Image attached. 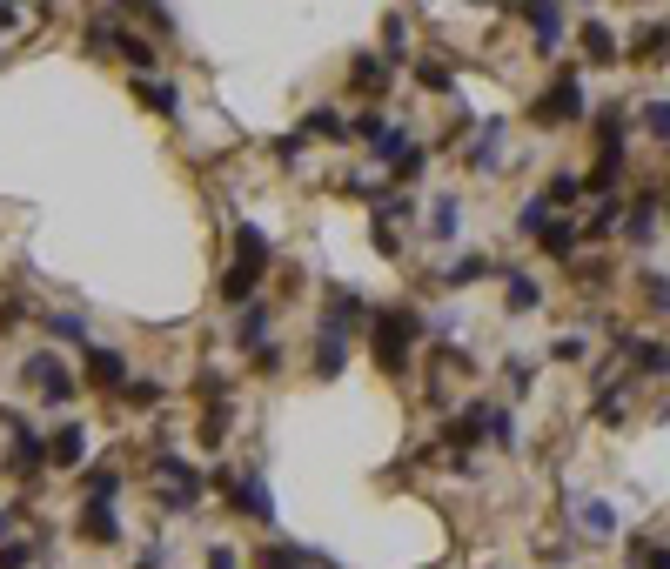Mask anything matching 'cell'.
I'll use <instances>...</instances> for the list:
<instances>
[{"label": "cell", "instance_id": "cell-1", "mask_svg": "<svg viewBox=\"0 0 670 569\" xmlns=\"http://www.w3.org/2000/svg\"><path fill=\"white\" fill-rule=\"evenodd\" d=\"M429 335V315L423 308H409V302H396V308H376V322H369V349H376V369L382 375H402L409 369V349Z\"/></svg>", "mask_w": 670, "mask_h": 569}, {"label": "cell", "instance_id": "cell-2", "mask_svg": "<svg viewBox=\"0 0 670 569\" xmlns=\"http://www.w3.org/2000/svg\"><path fill=\"white\" fill-rule=\"evenodd\" d=\"M262 275H268V235L255 228V221H235V268L222 275V302L248 308L255 288H262Z\"/></svg>", "mask_w": 670, "mask_h": 569}, {"label": "cell", "instance_id": "cell-3", "mask_svg": "<svg viewBox=\"0 0 670 569\" xmlns=\"http://www.w3.org/2000/svg\"><path fill=\"white\" fill-rule=\"evenodd\" d=\"M536 128H570V121H583V81H577V67H563L557 81L543 88V101L530 108Z\"/></svg>", "mask_w": 670, "mask_h": 569}, {"label": "cell", "instance_id": "cell-4", "mask_svg": "<svg viewBox=\"0 0 670 569\" xmlns=\"http://www.w3.org/2000/svg\"><path fill=\"white\" fill-rule=\"evenodd\" d=\"M222 496L235 516H248V523H275V496H268V482L255 476V469H222Z\"/></svg>", "mask_w": 670, "mask_h": 569}, {"label": "cell", "instance_id": "cell-5", "mask_svg": "<svg viewBox=\"0 0 670 569\" xmlns=\"http://www.w3.org/2000/svg\"><path fill=\"white\" fill-rule=\"evenodd\" d=\"M7 469L27 482V489H41V469H47V436L34 429V422H14V456H7Z\"/></svg>", "mask_w": 670, "mask_h": 569}, {"label": "cell", "instance_id": "cell-6", "mask_svg": "<svg viewBox=\"0 0 670 569\" xmlns=\"http://www.w3.org/2000/svg\"><path fill=\"white\" fill-rule=\"evenodd\" d=\"M503 134H510L503 114L476 128V141H469V175H496V168H503Z\"/></svg>", "mask_w": 670, "mask_h": 569}, {"label": "cell", "instance_id": "cell-7", "mask_svg": "<svg viewBox=\"0 0 670 569\" xmlns=\"http://www.w3.org/2000/svg\"><path fill=\"white\" fill-rule=\"evenodd\" d=\"M21 375H34V389H41L54 409H61V402H74V375H67L47 349H41V355H27V369H21Z\"/></svg>", "mask_w": 670, "mask_h": 569}, {"label": "cell", "instance_id": "cell-8", "mask_svg": "<svg viewBox=\"0 0 670 569\" xmlns=\"http://www.w3.org/2000/svg\"><path fill=\"white\" fill-rule=\"evenodd\" d=\"M510 7L536 27V47H543V54L563 41V7H557V0H510Z\"/></svg>", "mask_w": 670, "mask_h": 569}, {"label": "cell", "instance_id": "cell-9", "mask_svg": "<svg viewBox=\"0 0 670 569\" xmlns=\"http://www.w3.org/2000/svg\"><path fill=\"white\" fill-rule=\"evenodd\" d=\"M657 215H664V195H637L624 208V241L630 248H650V241H657Z\"/></svg>", "mask_w": 670, "mask_h": 569}, {"label": "cell", "instance_id": "cell-10", "mask_svg": "<svg viewBox=\"0 0 670 569\" xmlns=\"http://www.w3.org/2000/svg\"><path fill=\"white\" fill-rule=\"evenodd\" d=\"M630 61H637V67H664L670 61V27L664 21H644L637 34H630Z\"/></svg>", "mask_w": 670, "mask_h": 569}, {"label": "cell", "instance_id": "cell-11", "mask_svg": "<svg viewBox=\"0 0 670 569\" xmlns=\"http://www.w3.org/2000/svg\"><path fill=\"white\" fill-rule=\"evenodd\" d=\"M81 456H88V429H81V422H61V429L47 436V462H54V469H81Z\"/></svg>", "mask_w": 670, "mask_h": 569}, {"label": "cell", "instance_id": "cell-12", "mask_svg": "<svg viewBox=\"0 0 670 569\" xmlns=\"http://www.w3.org/2000/svg\"><path fill=\"white\" fill-rule=\"evenodd\" d=\"M74 529H81V536H88L94 549L121 543V523H114V503H81V516H74Z\"/></svg>", "mask_w": 670, "mask_h": 569}, {"label": "cell", "instance_id": "cell-13", "mask_svg": "<svg viewBox=\"0 0 670 569\" xmlns=\"http://www.w3.org/2000/svg\"><path fill=\"white\" fill-rule=\"evenodd\" d=\"M255 569H322V556L302 543H262L255 549Z\"/></svg>", "mask_w": 670, "mask_h": 569}, {"label": "cell", "instance_id": "cell-14", "mask_svg": "<svg viewBox=\"0 0 670 569\" xmlns=\"http://www.w3.org/2000/svg\"><path fill=\"white\" fill-rule=\"evenodd\" d=\"M235 349H242V355H262L268 349V308L262 302H248L242 315H235Z\"/></svg>", "mask_w": 670, "mask_h": 569}, {"label": "cell", "instance_id": "cell-15", "mask_svg": "<svg viewBox=\"0 0 670 569\" xmlns=\"http://www.w3.org/2000/svg\"><path fill=\"white\" fill-rule=\"evenodd\" d=\"M342 369H349V335L315 329V375H322V382H335Z\"/></svg>", "mask_w": 670, "mask_h": 569}, {"label": "cell", "instance_id": "cell-16", "mask_svg": "<svg viewBox=\"0 0 670 569\" xmlns=\"http://www.w3.org/2000/svg\"><path fill=\"white\" fill-rule=\"evenodd\" d=\"M349 88L356 94H382L389 88V61H382V54H349Z\"/></svg>", "mask_w": 670, "mask_h": 569}, {"label": "cell", "instance_id": "cell-17", "mask_svg": "<svg viewBox=\"0 0 670 569\" xmlns=\"http://www.w3.org/2000/svg\"><path fill=\"white\" fill-rule=\"evenodd\" d=\"M577 241H583V228L577 221H550V228H543V235H536V248H543V255H550V262H570V255H577Z\"/></svg>", "mask_w": 670, "mask_h": 569}, {"label": "cell", "instance_id": "cell-18", "mask_svg": "<svg viewBox=\"0 0 670 569\" xmlns=\"http://www.w3.org/2000/svg\"><path fill=\"white\" fill-rule=\"evenodd\" d=\"M630 175V161H624V148H597V168L583 175V188H597V195H610L617 181Z\"/></svg>", "mask_w": 670, "mask_h": 569}, {"label": "cell", "instance_id": "cell-19", "mask_svg": "<svg viewBox=\"0 0 670 569\" xmlns=\"http://www.w3.org/2000/svg\"><path fill=\"white\" fill-rule=\"evenodd\" d=\"M88 382L94 389H128V362L114 349H88Z\"/></svg>", "mask_w": 670, "mask_h": 569}, {"label": "cell", "instance_id": "cell-20", "mask_svg": "<svg viewBox=\"0 0 670 569\" xmlns=\"http://www.w3.org/2000/svg\"><path fill=\"white\" fill-rule=\"evenodd\" d=\"M483 275H496V262H490V255H456V262H449L443 275H436V282H443V288H476Z\"/></svg>", "mask_w": 670, "mask_h": 569}, {"label": "cell", "instance_id": "cell-21", "mask_svg": "<svg viewBox=\"0 0 670 569\" xmlns=\"http://www.w3.org/2000/svg\"><path fill=\"white\" fill-rule=\"evenodd\" d=\"M503 302H510L516 315H530V308L543 302V288H536V275H523V268H503Z\"/></svg>", "mask_w": 670, "mask_h": 569}, {"label": "cell", "instance_id": "cell-22", "mask_svg": "<svg viewBox=\"0 0 670 569\" xmlns=\"http://www.w3.org/2000/svg\"><path fill=\"white\" fill-rule=\"evenodd\" d=\"M456 228H463V195H436V201H429V235L449 241Z\"/></svg>", "mask_w": 670, "mask_h": 569}, {"label": "cell", "instance_id": "cell-23", "mask_svg": "<svg viewBox=\"0 0 670 569\" xmlns=\"http://www.w3.org/2000/svg\"><path fill=\"white\" fill-rule=\"evenodd\" d=\"M302 134H309V141H349V121H342V114H335L329 101H322V108H309Z\"/></svg>", "mask_w": 670, "mask_h": 569}, {"label": "cell", "instance_id": "cell-24", "mask_svg": "<svg viewBox=\"0 0 670 569\" xmlns=\"http://www.w3.org/2000/svg\"><path fill=\"white\" fill-rule=\"evenodd\" d=\"M617 221H624V201H617V195H597V208H590V221H583V235L603 241L610 228H617Z\"/></svg>", "mask_w": 670, "mask_h": 569}, {"label": "cell", "instance_id": "cell-25", "mask_svg": "<svg viewBox=\"0 0 670 569\" xmlns=\"http://www.w3.org/2000/svg\"><path fill=\"white\" fill-rule=\"evenodd\" d=\"M563 503L583 516V529H590V536H610V529H617V509H610V503H583V496H563Z\"/></svg>", "mask_w": 670, "mask_h": 569}, {"label": "cell", "instance_id": "cell-26", "mask_svg": "<svg viewBox=\"0 0 670 569\" xmlns=\"http://www.w3.org/2000/svg\"><path fill=\"white\" fill-rule=\"evenodd\" d=\"M577 41H583V54H590V61H617V34H610L603 21H583Z\"/></svg>", "mask_w": 670, "mask_h": 569}, {"label": "cell", "instance_id": "cell-27", "mask_svg": "<svg viewBox=\"0 0 670 569\" xmlns=\"http://www.w3.org/2000/svg\"><path fill=\"white\" fill-rule=\"evenodd\" d=\"M114 54H121V61H128L134 74H155V61H161L155 41H141V34H121V47H114Z\"/></svg>", "mask_w": 670, "mask_h": 569}, {"label": "cell", "instance_id": "cell-28", "mask_svg": "<svg viewBox=\"0 0 670 569\" xmlns=\"http://www.w3.org/2000/svg\"><path fill=\"white\" fill-rule=\"evenodd\" d=\"M134 94H141L155 114H175V108H181V94L168 88V81H155V74H141V81H134Z\"/></svg>", "mask_w": 670, "mask_h": 569}, {"label": "cell", "instance_id": "cell-29", "mask_svg": "<svg viewBox=\"0 0 670 569\" xmlns=\"http://www.w3.org/2000/svg\"><path fill=\"white\" fill-rule=\"evenodd\" d=\"M577 195H583V175H550V181H543V208H550V215L570 208Z\"/></svg>", "mask_w": 670, "mask_h": 569}, {"label": "cell", "instance_id": "cell-30", "mask_svg": "<svg viewBox=\"0 0 670 569\" xmlns=\"http://www.w3.org/2000/svg\"><path fill=\"white\" fill-rule=\"evenodd\" d=\"M47 335H61V342H81V349H88V315H74V308H54V315H47Z\"/></svg>", "mask_w": 670, "mask_h": 569}, {"label": "cell", "instance_id": "cell-31", "mask_svg": "<svg viewBox=\"0 0 670 569\" xmlns=\"http://www.w3.org/2000/svg\"><path fill=\"white\" fill-rule=\"evenodd\" d=\"M624 416H630V395L603 382V389H597V422H603V429H617V422H624Z\"/></svg>", "mask_w": 670, "mask_h": 569}, {"label": "cell", "instance_id": "cell-32", "mask_svg": "<svg viewBox=\"0 0 670 569\" xmlns=\"http://www.w3.org/2000/svg\"><path fill=\"white\" fill-rule=\"evenodd\" d=\"M416 88L449 94V88H456V67H449V61H416Z\"/></svg>", "mask_w": 670, "mask_h": 569}, {"label": "cell", "instance_id": "cell-33", "mask_svg": "<svg viewBox=\"0 0 670 569\" xmlns=\"http://www.w3.org/2000/svg\"><path fill=\"white\" fill-rule=\"evenodd\" d=\"M550 221H557V215H550V208H543V195H536V201H523V208H516V235H543V228H550Z\"/></svg>", "mask_w": 670, "mask_h": 569}, {"label": "cell", "instance_id": "cell-34", "mask_svg": "<svg viewBox=\"0 0 670 569\" xmlns=\"http://www.w3.org/2000/svg\"><path fill=\"white\" fill-rule=\"evenodd\" d=\"M88 503H114V496H121V469H88Z\"/></svg>", "mask_w": 670, "mask_h": 569}, {"label": "cell", "instance_id": "cell-35", "mask_svg": "<svg viewBox=\"0 0 670 569\" xmlns=\"http://www.w3.org/2000/svg\"><path fill=\"white\" fill-rule=\"evenodd\" d=\"M201 442H208V449H222L228 442V402H215V409L201 416Z\"/></svg>", "mask_w": 670, "mask_h": 569}, {"label": "cell", "instance_id": "cell-36", "mask_svg": "<svg viewBox=\"0 0 670 569\" xmlns=\"http://www.w3.org/2000/svg\"><path fill=\"white\" fill-rule=\"evenodd\" d=\"M114 7H128V14H148V21H155L161 34H168V27H175V14H168V7H161V0H114Z\"/></svg>", "mask_w": 670, "mask_h": 569}, {"label": "cell", "instance_id": "cell-37", "mask_svg": "<svg viewBox=\"0 0 670 569\" xmlns=\"http://www.w3.org/2000/svg\"><path fill=\"white\" fill-rule=\"evenodd\" d=\"M490 442L496 449H516V416L510 409H490Z\"/></svg>", "mask_w": 670, "mask_h": 569}, {"label": "cell", "instance_id": "cell-38", "mask_svg": "<svg viewBox=\"0 0 670 569\" xmlns=\"http://www.w3.org/2000/svg\"><path fill=\"white\" fill-rule=\"evenodd\" d=\"M510 395H530V382H536V362H523V355H510Z\"/></svg>", "mask_w": 670, "mask_h": 569}, {"label": "cell", "instance_id": "cell-39", "mask_svg": "<svg viewBox=\"0 0 670 569\" xmlns=\"http://www.w3.org/2000/svg\"><path fill=\"white\" fill-rule=\"evenodd\" d=\"M275 154H282V168H295V161L309 154V134H302V128H295V134H282V141H275Z\"/></svg>", "mask_w": 670, "mask_h": 569}, {"label": "cell", "instance_id": "cell-40", "mask_svg": "<svg viewBox=\"0 0 670 569\" xmlns=\"http://www.w3.org/2000/svg\"><path fill=\"white\" fill-rule=\"evenodd\" d=\"M369 241H376V255H396V248H402V241H396V221H389V215H376Z\"/></svg>", "mask_w": 670, "mask_h": 569}, {"label": "cell", "instance_id": "cell-41", "mask_svg": "<svg viewBox=\"0 0 670 569\" xmlns=\"http://www.w3.org/2000/svg\"><path fill=\"white\" fill-rule=\"evenodd\" d=\"M41 543H0V569H27Z\"/></svg>", "mask_w": 670, "mask_h": 569}, {"label": "cell", "instance_id": "cell-42", "mask_svg": "<svg viewBox=\"0 0 670 569\" xmlns=\"http://www.w3.org/2000/svg\"><path fill=\"white\" fill-rule=\"evenodd\" d=\"M644 128L657 134V141H670V101H650V108H644Z\"/></svg>", "mask_w": 670, "mask_h": 569}, {"label": "cell", "instance_id": "cell-43", "mask_svg": "<svg viewBox=\"0 0 670 569\" xmlns=\"http://www.w3.org/2000/svg\"><path fill=\"white\" fill-rule=\"evenodd\" d=\"M121 395H128L134 409H155V402H161V382H128Z\"/></svg>", "mask_w": 670, "mask_h": 569}, {"label": "cell", "instance_id": "cell-44", "mask_svg": "<svg viewBox=\"0 0 670 569\" xmlns=\"http://www.w3.org/2000/svg\"><path fill=\"white\" fill-rule=\"evenodd\" d=\"M583 355V335H557V342H550V362H577Z\"/></svg>", "mask_w": 670, "mask_h": 569}, {"label": "cell", "instance_id": "cell-45", "mask_svg": "<svg viewBox=\"0 0 670 569\" xmlns=\"http://www.w3.org/2000/svg\"><path fill=\"white\" fill-rule=\"evenodd\" d=\"M644 295H650V308H664V315H670V282H664V275H644Z\"/></svg>", "mask_w": 670, "mask_h": 569}, {"label": "cell", "instance_id": "cell-46", "mask_svg": "<svg viewBox=\"0 0 670 569\" xmlns=\"http://www.w3.org/2000/svg\"><path fill=\"white\" fill-rule=\"evenodd\" d=\"M603 282H610V268L603 262H577V288H603Z\"/></svg>", "mask_w": 670, "mask_h": 569}, {"label": "cell", "instance_id": "cell-47", "mask_svg": "<svg viewBox=\"0 0 670 569\" xmlns=\"http://www.w3.org/2000/svg\"><path fill=\"white\" fill-rule=\"evenodd\" d=\"M637 569H670V543H644V556H637Z\"/></svg>", "mask_w": 670, "mask_h": 569}, {"label": "cell", "instance_id": "cell-48", "mask_svg": "<svg viewBox=\"0 0 670 569\" xmlns=\"http://www.w3.org/2000/svg\"><path fill=\"white\" fill-rule=\"evenodd\" d=\"M195 395H208V402H222V395H228V382H222V375H215V369H201V382H195Z\"/></svg>", "mask_w": 670, "mask_h": 569}, {"label": "cell", "instance_id": "cell-49", "mask_svg": "<svg viewBox=\"0 0 670 569\" xmlns=\"http://www.w3.org/2000/svg\"><path fill=\"white\" fill-rule=\"evenodd\" d=\"M208 569H235V549H208Z\"/></svg>", "mask_w": 670, "mask_h": 569}, {"label": "cell", "instance_id": "cell-50", "mask_svg": "<svg viewBox=\"0 0 670 569\" xmlns=\"http://www.w3.org/2000/svg\"><path fill=\"white\" fill-rule=\"evenodd\" d=\"M7 523H14V516H7V509H0V536H7Z\"/></svg>", "mask_w": 670, "mask_h": 569}]
</instances>
